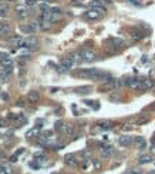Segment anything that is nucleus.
I'll return each mask as SVG.
<instances>
[{
	"label": "nucleus",
	"instance_id": "nucleus-1",
	"mask_svg": "<svg viewBox=\"0 0 155 174\" xmlns=\"http://www.w3.org/2000/svg\"><path fill=\"white\" fill-rule=\"evenodd\" d=\"M80 77H86V79H91V80H105L108 81L110 79H113L110 76V73L101 70V69H83L78 73Z\"/></svg>",
	"mask_w": 155,
	"mask_h": 174
},
{
	"label": "nucleus",
	"instance_id": "nucleus-2",
	"mask_svg": "<svg viewBox=\"0 0 155 174\" xmlns=\"http://www.w3.org/2000/svg\"><path fill=\"white\" fill-rule=\"evenodd\" d=\"M98 147H100V153H101L102 158H110L114 154V149L111 146H105L102 143H98Z\"/></svg>",
	"mask_w": 155,
	"mask_h": 174
},
{
	"label": "nucleus",
	"instance_id": "nucleus-3",
	"mask_svg": "<svg viewBox=\"0 0 155 174\" xmlns=\"http://www.w3.org/2000/svg\"><path fill=\"white\" fill-rule=\"evenodd\" d=\"M102 13L101 10H95V9H91V10H87L84 13V17H86L87 20H98V19H101L102 17Z\"/></svg>",
	"mask_w": 155,
	"mask_h": 174
},
{
	"label": "nucleus",
	"instance_id": "nucleus-4",
	"mask_svg": "<svg viewBox=\"0 0 155 174\" xmlns=\"http://www.w3.org/2000/svg\"><path fill=\"white\" fill-rule=\"evenodd\" d=\"M81 54H83V62H86V63H91L97 59V53H95L94 50H90V49L83 50Z\"/></svg>",
	"mask_w": 155,
	"mask_h": 174
},
{
	"label": "nucleus",
	"instance_id": "nucleus-5",
	"mask_svg": "<svg viewBox=\"0 0 155 174\" xmlns=\"http://www.w3.org/2000/svg\"><path fill=\"white\" fill-rule=\"evenodd\" d=\"M37 29H40V27H39V23H36V21H33L30 25H21L20 26L21 32H23V33H27V34H33Z\"/></svg>",
	"mask_w": 155,
	"mask_h": 174
},
{
	"label": "nucleus",
	"instance_id": "nucleus-6",
	"mask_svg": "<svg viewBox=\"0 0 155 174\" xmlns=\"http://www.w3.org/2000/svg\"><path fill=\"white\" fill-rule=\"evenodd\" d=\"M124 86L130 87V89H134V90H138L139 89V84H141V80L135 79V77H128V79H125L123 81Z\"/></svg>",
	"mask_w": 155,
	"mask_h": 174
},
{
	"label": "nucleus",
	"instance_id": "nucleus-7",
	"mask_svg": "<svg viewBox=\"0 0 155 174\" xmlns=\"http://www.w3.org/2000/svg\"><path fill=\"white\" fill-rule=\"evenodd\" d=\"M118 144L123 146V147H131V146H134V137L128 136V134L121 136L118 138Z\"/></svg>",
	"mask_w": 155,
	"mask_h": 174
},
{
	"label": "nucleus",
	"instance_id": "nucleus-8",
	"mask_svg": "<svg viewBox=\"0 0 155 174\" xmlns=\"http://www.w3.org/2000/svg\"><path fill=\"white\" fill-rule=\"evenodd\" d=\"M36 44H37V39L34 37V36H29V37L23 39L20 47H23V49H31V47H34Z\"/></svg>",
	"mask_w": 155,
	"mask_h": 174
},
{
	"label": "nucleus",
	"instance_id": "nucleus-9",
	"mask_svg": "<svg viewBox=\"0 0 155 174\" xmlns=\"http://www.w3.org/2000/svg\"><path fill=\"white\" fill-rule=\"evenodd\" d=\"M113 126H114V123L110 120H100L97 123V129L94 130V131H98V130H111Z\"/></svg>",
	"mask_w": 155,
	"mask_h": 174
},
{
	"label": "nucleus",
	"instance_id": "nucleus-10",
	"mask_svg": "<svg viewBox=\"0 0 155 174\" xmlns=\"http://www.w3.org/2000/svg\"><path fill=\"white\" fill-rule=\"evenodd\" d=\"M64 161H65V164L70 167H77L78 164H80V160H77V157H76L74 154H67L64 157Z\"/></svg>",
	"mask_w": 155,
	"mask_h": 174
},
{
	"label": "nucleus",
	"instance_id": "nucleus-11",
	"mask_svg": "<svg viewBox=\"0 0 155 174\" xmlns=\"http://www.w3.org/2000/svg\"><path fill=\"white\" fill-rule=\"evenodd\" d=\"M152 87H154V81L151 79H144V80H141V84H139L138 90L147 91V90H151Z\"/></svg>",
	"mask_w": 155,
	"mask_h": 174
},
{
	"label": "nucleus",
	"instance_id": "nucleus-12",
	"mask_svg": "<svg viewBox=\"0 0 155 174\" xmlns=\"http://www.w3.org/2000/svg\"><path fill=\"white\" fill-rule=\"evenodd\" d=\"M134 144L138 150H144L147 147V141L144 137H134Z\"/></svg>",
	"mask_w": 155,
	"mask_h": 174
},
{
	"label": "nucleus",
	"instance_id": "nucleus-13",
	"mask_svg": "<svg viewBox=\"0 0 155 174\" xmlns=\"http://www.w3.org/2000/svg\"><path fill=\"white\" fill-rule=\"evenodd\" d=\"M0 63L2 66H6V67H13V59L9 56V54H3L0 57Z\"/></svg>",
	"mask_w": 155,
	"mask_h": 174
},
{
	"label": "nucleus",
	"instance_id": "nucleus-14",
	"mask_svg": "<svg viewBox=\"0 0 155 174\" xmlns=\"http://www.w3.org/2000/svg\"><path fill=\"white\" fill-rule=\"evenodd\" d=\"M40 99V94H39V91L33 90V91H29V94H27V101L29 103H37Z\"/></svg>",
	"mask_w": 155,
	"mask_h": 174
},
{
	"label": "nucleus",
	"instance_id": "nucleus-15",
	"mask_svg": "<svg viewBox=\"0 0 155 174\" xmlns=\"http://www.w3.org/2000/svg\"><path fill=\"white\" fill-rule=\"evenodd\" d=\"M154 161V157H152L151 154H142V156H139L138 158V163L142 166V164H148V163H152Z\"/></svg>",
	"mask_w": 155,
	"mask_h": 174
},
{
	"label": "nucleus",
	"instance_id": "nucleus-16",
	"mask_svg": "<svg viewBox=\"0 0 155 174\" xmlns=\"http://www.w3.org/2000/svg\"><path fill=\"white\" fill-rule=\"evenodd\" d=\"M90 7L95 9V10H101V12H104V4H102L101 0H91V2H90Z\"/></svg>",
	"mask_w": 155,
	"mask_h": 174
},
{
	"label": "nucleus",
	"instance_id": "nucleus-17",
	"mask_svg": "<svg viewBox=\"0 0 155 174\" xmlns=\"http://www.w3.org/2000/svg\"><path fill=\"white\" fill-rule=\"evenodd\" d=\"M60 64H61V66H64L65 69H68V70H70V69H71V67L74 66V62H73V59H71V57L68 56V57L61 59V62H60Z\"/></svg>",
	"mask_w": 155,
	"mask_h": 174
},
{
	"label": "nucleus",
	"instance_id": "nucleus-18",
	"mask_svg": "<svg viewBox=\"0 0 155 174\" xmlns=\"http://www.w3.org/2000/svg\"><path fill=\"white\" fill-rule=\"evenodd\" d=\"M130 36L134 39V40H139V39L142 37L144 34H142V32H141L139 29H131L130 30Z\"/></svg>",
	"mask_w": 155,
	"mask_h": 174
},
{
	"label": "nucleus",
	"instance_id": "nucleus-19",
	"mask_svg": "<svg viewBox=\"0 0 155 174\" xmlns=\"http://www.w3.org/2000/svg\"><path fill=\"white\" fill-rule=\"evenodd\" d=\"M21 42H23V37H21V36H13V37L9 39V43L13 46H17V47L21 46Z\"/></svg>",
	"mask_w": 155,
	"mask_h": 174
},
{
	"label": "nucleus",
	"instance_id": "nucleus-20",
	"mask_svg": "<svg viewBox=\"0 0 155 174\" xmlns=\"http://www.w3.org/2000/svg\"><path fill=\"white\" fill-rule=\"evenodd\" d=\"M91 90H93L91 86H84V87L76 89V93H77V94H88V93H91Z\"/></svg>",
	"mask_w": 155,
	"mask_h": 174
},
{
	"label": "nucleus",
	"instance_id": "nucleus-21",
	"mask_svg": "<svg viewBox=\"0 0 155 174\" xmlns=\"http://www.w3.org/2000/svg\"><path fill=\"white\" fill-rule=\"evenodd\" d=\"M10 26L7 23H0V36H6V34L10 33Z\"/></svg>",
	"mask_w": 155,
	"mask_h": 174
},
{
	"label": "nucleus",
	"instance_id": "nucleus-22",
	"mask_svg": "<svg viewBox=\"0 0 155 174\" xmlns=\"http://www.w3.org/2000/svg\"><path fill=\"white\" fill-rule=\"evenodd\" d=\"M29 14V12H27V9L26 7H17L16 9V16L20 17V19H23V17H26Z\"/></svg>",
	"mask_w": 155,
	"mask_h": 174
},
{
	"label": "nucleus",
	"instance_id": "nucleus-23",
	"mask_svg": "<svg viewBox=\"0 0 155 174\" xmlns=\"http://www.w3.org/2000/svg\"><path fill=\"white\" fill-rule=\"evenodd\" d=\"M12 167L9 164H0V174H12Z\"/></svg>",
	"mask_w": 155,
	"mask_h": 174
},
{
	"label": "nucleus",
	"instance_id": "nucleus-24",
	"mask_svg": "<svg viewBox=\"0 0 155 174\" xmlns=\"http://www.w3.org/2000/svg\"><path fill=\"white\" fill-rule=\"evenodd\" d=\"M91 166H93L94 170H101L102 164H101L100 160H97V158H91Z\"/></svg>",
	"mask_w": 155,
	"mask_h": 174
},
{
	"label": "nucleus",
	"instance_id": "nucleus-25",
	"mask_svg": "<svg viewBox=\"0 0 155 174\" xmlns=\"http://www.w3.org/2000/svg\"><path fill=\"white\" fill-rule=\"evenodd\" d=\"M9 6L7 4H4V3H0V16H7V13H9Z\"/></svg>",
	"mask_w": 155,
	"mask_h": 174
},
{
	"label": "nucleus",
	"instance_id": "nucleus-26",
	"mask_svg": "<svg viewBox=\"0 0 155 174\" xmlns=\"http://www.w3.org/2000/svg\"><path fill=\"white\" fill-rule=\"evenodd\" d=\"M39 130H40V127H34V129H31V130H29V131L26 133V137H27V138H31L33 136H37V134H39Z\"/></svg>",
	"mask_w": 155,
	"mask_h": 174
},
{
	"label": "nucleus",
	"instance_id": "nucleus-27",
	"mask_svg": "<svg viewBox=\"0 0 155 174\" xmlns=\"http://www.w3.org/2000/svg\"><path fill=\"white\" fill-rule=\"evenodd\" d=\"M12 71H13V67H6V66H2V69H0V73L2 74H12Z\"/></svg>",
	"mask_w": 155,
	"mask_h": 174
},
{
	"label": "nucleus",
	"instance_id": "nucleus-28",
	"mask_svg": "<svg viewBox=\"0 0 155 174\" xmlns=\"http://www.w3.org/2000/svg\"><path fill=\"white\" fill-rule=\"evenodd\" d=\"M56 130H57V131H61L63 133V130H64V126H65V123L64 121H61V120H58V121H56Z\"/></svg>",
	"mask_w": 155,
	"mask_h": 174
},
{
	"label": "nucleus",
	"instance_id": "nucleus-29",
	"mask_svg": "<svg viewBox=\"0 0 155 174\" xmlns=\"http://www.w3.org/2000/svg\"><path fill=\"white\" fill-rule=\"evenodd\" d=\"M34 160L36 161H44V160H47V157L43 153H36L34 154Z\"/></svg>",
	"mask_w": 155,
	"mask_h": 174
},
{
	"label": "nucleus",
	"instance_id": "nucleus-30",
	"mask_svg": "<svg viewBox=\"0 0 155 174\" xmlns=\"http://www.w3.org/2000/svg\"><path fill=\"white\" fill-rule=\"evenodd\" d=\"M110 42L114 44V47H115V46H117V47H120V46L124 44V40H121V39H111Z\"/></svg>",
	"mask_w": 155,
	"mask_h": 174
},
{
	"label": "nucleus",
	"instance_id": "nucleus-31",
	"mask_svg": "<svg viewBox=\"0 0 155 174\" xmlns=\"http://www.w3.org/2000/svg\"><path fill=\"white\" fill-rule=\"evenodd\" d=\"M40 10H41V12H50L51 9L49 7V4H47V3H43V4H40Z\"/></svg>",
	"mask_w": 155,
	"mask_h": 174
},
{
	"label": "nucleus",
	"instance_id": "nucleus-32",
	"mask_svg": "<svg viewBox=\"0 0 155 174\" xmlns=\"http://www.w3.org/2000/svg\"><path fill=\"white\" fill-rule=\"evenodd\" d=\"M49 147H51L53 150H56V151H57V150H61L63 147H64V144H53V146H49Z\"/></svg>",
	"mask_w": 155,
	"mask_h": 174
},
{
	"label": "nucleus",
	"instance_id": "nucleus-33",
	"mask_svg": "<svg viewBox=\"0 0 155 174\" xmlns=\"http://www.w3.org/2000/svg\"><path fill=\"white\" fill-rule=\"evenodd\" d=\"M4 127H7V121L4 119H0V129H4Z\"/></svg>",
	"mask_w": 155,
	"mask_h": 174
},
{
	"label": "nucleus",
	"instance_id": "nucleus-34",
	"mask_svg": "<svg viewBox=\"0 0 155 174\" xmlns=\"http://www.w3.org/2000/svg\"><path fill=\"white\" fill-rule=\"evenodd\" d=\"M51 13H56V14H61V9H60V7H53V9H51Z\"/></svg>",
	"mask_w": 155,
	"mask_h": 174
},
{
	"label": "nucleus",
	"instance_id": "nucleus-35",
	"mask_svg": "<svg viewBox=\"0 0 155 174\" xmlns=\"http://www.w3.org/2000/svg\"><path fill=\"white\" fill-rule=\"evenodd\" d=\"M37 3V0H26V4L27 6H34Z\"/></svg>",
	"mask_w": 155,
	"mask_h": 174
},
{
	"label": "nucleus",
	"instance_id": "nucleus-36",
	"mask_svg": "<svg viewBox=\"0 0 155 174\" xmlns=\"http://www.w3.org/2000/svg\"><path fill=\"white\" fill-rule=\"evenodd\" d=\"M30 166L33 167V168H40V164H39V163H30Z\"/></svg>",
	"mask_w": 155,
	"mask_h": 174
},
{
	"label": "nucleus",
	"instance_id": "nucleus-37",
	"mask_svg": "<svg viewBox=\"0 0 155 174\" xmlns=\"http://www.w3.org/2000/svg\"><path fill=\"white\" fill-rule=\"evenodd\" d=\"M128 3H131V4H134V6H139V2H137V0H128Z\"/></svg>",
	"mask_w": 155,
	"mask_h": 174
},
{
	"label": "nucleus",
	"instance_id": "nucleus-38",
	"mask_svg": "<svg viewBox=\"0 0 155 174\" xmlns=\"http://www.w3.org/2000/svg\"><path fill=\"white\" fill-rule=\"evenodd\" d=\"M148 174H155V170H152V171H149Z\"/></svg>",
	"mask_w": 155,
	"mask_h": 174
},
{
	"label": "nucleus",
	"instance_id": "nucleus-39",
	"mask_svg": "<svg viewBox=\"0 0 155 174\" xmlns=\"http://www.w3.org/2000/svg\"><path fill=\"white\" fill-rule=\"evenodd\" d=\"M154 137H155V134H154Z\"/></svg>",
	"mask_w": 155,
	"mask_h": 174
}]
</instances>
